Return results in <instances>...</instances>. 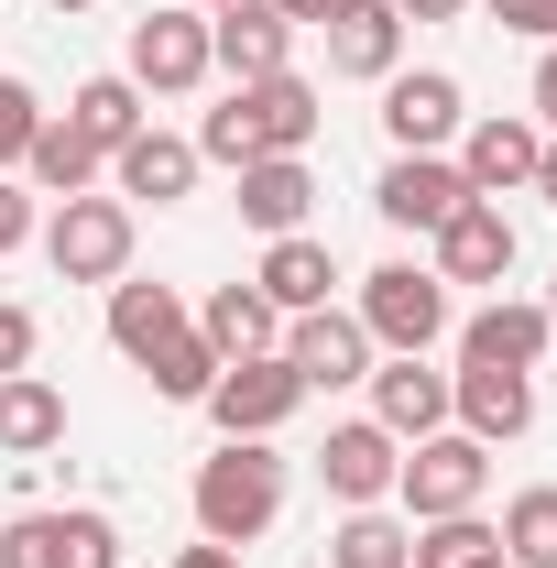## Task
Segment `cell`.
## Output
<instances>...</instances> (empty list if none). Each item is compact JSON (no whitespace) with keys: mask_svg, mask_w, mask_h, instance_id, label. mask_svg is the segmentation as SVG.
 Here are the masks:
<instances>
[{"mask_svg":"<svg viewBox=\"0 0 557 568\" xmlns=\"http://www.w3.org/2000/svg\"><path fill=\"white\" fill-rule=\"evenodd\" d=\"M459 568H514V558H503V536H492V547H470V558H459Z\"/></svg>","mask_w":557,"mask_h":568,"instance_id":"cell-40","label":"cell"},{"mask_svg":"<svg viewBox=\"0 0 557 568\" xmlns=\"http://www.w3.org/2000/svg\"><path fill=\"white\" fill-rule=\"evenodd\" d=\"M426 274H437V284H503V274H514V219H503V197H470V209L448 219Z\"/></svg>","mask_w":557,"mask_h":568,"instance_id":"cell-17","label":"cell"},{"mask_svg":"<svg viewBox=\"0 0 557 568\" xmlns=\"http://www.w3.org/2000/svg\"><path fill=\"white\" fill-rule=\"evenodd\" d=\"M110 175H121V197H153V209H175V197L198 186V142H186V132H153V121H142V132L110 153Z\"/></svg>","mask_w":557,"mask_h":568,"instance_id":"cell-20","label":"cell"},{"mask_svg":"<svg viewBox=\"0 0 557 568\" xmlns=\"http://www.w3.org/2000/svg\"><path fill=\"white\" fill-rule=\"evenodd\" d=\"M547 328H557V284H547Z\"/></svg>","mask_w":557,"mask_h":568,"instance_id":"cell-43","label":"cell"},{"mask_svg":"<svg viewBox=\"0 0 557 568\" xmlns=\"http://www.w3.org/2000/svg\"><path fill=\"white\" fill-rule=\"evenodd\" d=\"M536 132L557 142V44H547V67H536Z\"/></svg>","mask_w":557,"mask_h":568,"instance_id":"cell-36","label":"cell"},{"mask_svg":"<svg viewBox=\"0 0 557 568\" xmlns=\"http://www.w3.org/2000/svg\"><path fill=\"white\" fill-rule=\"evenodd\" d=\"M328 67L383 88V77L405 67V11H394V0H361V11H340V22H328Z\"/></svg>","mask_w":557,"mask_h":568,"instance_id":"cell-23","label":"cell"},{"mask_svg":"<svg viewBox=\"0 0 557 568\" xmlns=\"http://www.w3.org/2000/svg\"><path fill=\"white\" fill-rule=\"evenodd\" d=\"M67 121L99 142V153H121V142L142 132V88H132V77H88V88L67 99Z\"/></svg>","mask_w":557,"mask_h":568,"instance_id":"cell-28","label":"cell"},{"mask_svg":"<svg viewBox=\"0 0 557 568\" xmlns=\"http://www.w3.org/2000/svg\"><path fill=\"white\" fill-rule=\"evenodd\" d=\"M33 132H44V99H33L22 77H0V175H22V153H33Z\"/></svg>","mask_w":557,"mask_h":568,"instance_id":"cell-31","label":"cell"},{"mask_svg":"<svg viewBox=\"0 0 557 568\" xmlns=\"http://www.w3.org/2000/svg\"><path fill=\"white\" fill-rule=\"evenodd\" d=\"M492 22H503V33H547L557 44V0H482Z\"/></svg>","mask_w":557,"mask_h":568,"instance_id":"cell-34","label":"cell"},{"mask_svg":"<svg viewBox=\"0 0 557 568\" xmlns=\"http://www.w3.org/2000/svg\"><path fill=\"white\" fill-rule=\"evenodd\" d=\"M394 11H405V22H459L470 0H394Z\"/></svg>","mask_w":557,"mask_h":568,"instance_id":"cell-37","label":"cell"},{"mask_svg":"<svg viewBox=\"0 0 557 568\" xmlns=\"http://www.w3.org/2000/svg\"><path fill=\"white\" fill-rule=\"evenodd\" d=\"M0 568H121V525L88 514V503L11 514V525H0Z\"/></svg>","mask_w":557,"mask_h":568,"instance_id":"cell-6","label":"cell"},{"mask_svg":"<svg viewBox=\"0 0 557 568\" xmlns=\"http://www.w3.org/2000/svg\"><path fill=\"white\" fill-rule=\"evenodd\" d=\"M284 361H295V383L306 394H340V383H372V328L350 317V306H306V317H284Z\"/></svg>","mask_w":557,"mask_h":568,"instance_id":"cell-9","label":"cell"},{"mask_svg":"<svg viewBox=\"0 0 557 568\" xmlns=\"http://www.w3.org/2000/svg\"><path fill=\"white\" fill-rule=\"evenodd\" d=\"M492 493V448L470 426H437L405 448V470H394V503H405V525H437V514H482Z\"/></svg>","mask_w":557,"mask_h":568,"instance_id":"cell-3","label":"cell"},{"mask_svg":"<svg viewBox=\"0 0 557 568\" xmlns=\"http://www.w3.org/2000/svg\"><path fill=\"white\" fill-rule=\"evenodd\" d=\"M295 405H306V383H295V361H284V351L219 361V383H209V426H219V437H274Z\"/></svg>","mask_w":557,"mask_h":568,"instance_id":"cell-8","label":"cell"},{"mask_svg":"<svg viewBox=\"0 0 557 568\" xmlns=\"http://www.w3.org/2000/svg\"><path fill=\"white\" fill-rule=\"evenodd\" d=\"M263 295H274L284 317H306V306H328V284H340V263H328V241H317V230H284L274 252H263Z\"/></svg>","mask_w":557,"mask_h":568,"instance_id":"cell-25","label":"cell"},{"mask_svg":"<svg viewBox=\"0 0 557 568\" xmlns=\"http://www.w3.org/2000/svg\"><path fill=\"white\" fill-rule=\"evenodd\" d=\"M557 351L547 306H525V295H492L482 317L459 328V372H536V361Z\"/></svg>","mask_w":557,"mask_h":568,"instance_id":"cell-14","label":"cell"},{"mask_svg":"<svg viewBox=\"0 0 557 568\" xmlns=\"http://www.w3.org/2000/svg\"><path fill=\"white\" fill-rule=\"evenodd\" d=\"M306 209H317V175H306V153H263V164H241V219H252L263 241L306 230Z\"/></svg>","mask_w":557,"mask_h":568,"instance_id":"cell-21","label":"cell"},{"mask_svg":"<svg viewBox=\"0 0 557 568\" xmlns=\"http://www.w3.org/2000/svg\"><path fill=\"white\" fill-rule=\"evenodd\" d=\"M492 536H503V558H514V568H557V481H536V493H514Z\"/></svg>","mask_w":557,"mask_h":568,"instance_id":"cell-29","label":"cell"},{"mask_svg":"<svg viewBox=\"0 0 557 568\" xmlns=\"http://www.w3.org/2000/svg\"><path fill=\"white\" fill-rule=\"evenodd\" d=\"M372 426H394L405 448L448 426V372H426V351H383L372 361Z\"/></svg>","mask_w":557,"mask_h":568,"instance_id":"cell-15","label":"cell"},{"mask_svg":"<svg viewBox=\"0 0 557 568\" xmlns=\"http://www.w3.org/2000/svg\"><path fill=\"white\" fill-rule=\"evenodd\" d=\"M209 67L230 77V88L284 77V67H295V22H284L274 0H230V11H209Z\"/></svg>","mask_w":557,"mask_h":568,"instance_id":"cell-11","label":"cell"},{"mask_svg":"<svg viewBox=\"0 0 557 568\" xmlns=\"http://www.w3.org/2000/svg\"><path fill=\"white\" fill-rule=\"evenodd\" d=\"M22 241H33V186L0 175V252H22Z\"/></svg>","mask_w":557,"mask_h":568,"instance_id":"cell-33","label":"cell"},{"mask_svg":"<svg viewBox=\"0 0 557 568\" xmlns=\"http://www.w3.org/2000/svg\"><path fill=\"white\" fill-rule=\"evenodd\" d=\"M372 209L394 219V230H426V241H437L448 219L470 209V186H459V164H448V153H394V164H383V186H372Z\"/></svg>","mask_w":557,"mask_h":568,"instance_id":"cell-12","label":"cell"},{"mask_svg":"<svg viewBox=\"0 0 557 568\" xmlns=\"http://www.w3.org/2000/svg\"><path fill=\"white\" fill-rule=\"evenodd\" d=\"M284 22H295V33H306V22H317V33H328V22H340V11H361V0H274Z\"/></svg>","mask_w":557,"mask_h":568,"instance_id":"cell-35","label":"cell"},{"mask_svg":"<svg viewBox=\"0 0 557 568\" xmlns=\"http://www.w3.org/2000/svg\"><path fill=\"white\" fill-rule=\"evenodd\" d=\"M317 142V88L284 67V77H252V88H230L209 121H198V164H263V153H306Z\"/></svg>","mask_w":557,"mask_h":568,"instance_id":"cell-1","label":"cell"},{"mask_svg":"<svg viewBox=\"0 0 557 568\" xmlns=\"http://www.w3.org/2000/svg\"><path fill=\"white\" fill-rule=\"evenodd\" d=\"M175 568H241V547H186Z\"/></svg>","mask_w":557,"mask_h":568,"instance_id":"cell-38","label":"cell"},{"mask_svg":"<svg viewBox=\"0 0 557 568\" xmlns=\"http://www.w3.org/2000/svg\"><path fill=\"white\" fill-rule=\"evenodd\" d=\"M186 11H230V0H186Z\"/></svg>","mask_w":557,"mask_h":568,"instance_id":"cell-41","label":"cell"},{"mask_svg":"<svg viewBox=\"0 0 557 568\" xmlns=\"http://www.w3.org/2000/svg\"><path fill=\"white\" fill-rule=\"evenodd\" d=\"M536 197H547V209H557V142H547V153H536Z\"/></svg>","mask_w":557,"mask_h":568,"instance_id":"cell-39","label":"cell"},{"mask_svg":"<svg viewBox=\"0 0 557 568\" xmlns=\"http://www.w3.org/2000/svg\"><path fill=\"white\" fill-rule=\"evenodd\" d=\"M284 514V459L263 437H219V459L198 470V536L209 547H252Z\"/></svg>","mask_w":557,"mask_h":568,"instance_id":"cell-2","label":"cell"},{"mask_svg":"<svg viewBox=\"0 0 557 568\" xmlns=\"http://www.w3.org/2000/svg\"><path fill=\"white\" fill-rule=\"evenodd\" d=\"M44 263H55V284H121L132 274V197H55V219H44Z\"/></svg>","mask_w":557,"mask_h":568,"instance_id":"cell-4","label":"cell"},{"mask_svg":"<svg viewBox=\"0 0 557 568\" xmlns=\"http://www.w3.org/2000/svg\"><path fill=\"white\" fill-rule=\"evenodd\" d=\"M99 164H110V153L77 132V121H44L33 153H22V186H33V197H88V186H99Z\"/></svg>","mask_w":557,"mask_h":568,"instance_id":"cell-26","label":"cell"},{"mask_svg":"<svg viewBox=\"0 0 557 568\" xmlns=\"http://www.w3.org/2000/svg\"><path fill=\"white\" fill-rule=\"evenodd\" d=\"M536 153H547L536 121H459V186L470 197H514V186H536Z\"/></svg>","mask_w":557,"mask_h":568,"instance_id":"cell-16","label":"cell"},{"mask_svg":"<svg viewBox=\"0 0 557 568\" xmlns=\"http://www.w3.org/2000/svg\"><path fill=\"white\" fill-rule=\"evenodd\" d=\"M11 372H33V306L0 295V383H11Z\"/></svg>","mask_w":557,"mask_h":568,"instance_id":"cell-32","label":"cell"},{"mask_svg":"<svg viewBox=\"0 0 557 568\" xmlns=\"http://www.w3.org/2000/svg\"><path fill=\"white\" fill-rule=\"evenodd\" d=\"M121 77H132L142 99H186L198 77H219L209 67V11H186V0H175V11H142L132 22V67Z\"/></svg>","mask_w":557,"mask_h":568,"instance_id":"cell-7","label":"cell"},{"mask_svg":"<svg viewBox=\"0 0 557 568\" xmlns=\"http://www.w3.org/2000/svg\"><path fill=\"white\" fill-rule=\"evenodd\" d=\"M44 448H67V394L44 372H11L0 383V459H44Z\"/></svg>","mask_w":557,"mask_h":568,"instance_id":"cell-24","label":"cell"},{"mask_svg":"<svg viewBox=\"0 0 557 568\" xmlns=\"http://www.w3.org/2000/svg\"><path fill=\"white\" fill-rule=\"evenodd\" d=\"M394 470H405V437H394V426H372V416L328 426V448H317V481H328V503H350V514L394 493Z\"/></svg>","mask_w":557,"mask_h":568,"instance_id":"cell-13","label":"cell"},{"mask_svg":"<svg viewBox=\"0 0 557 568\" xmlns=\"http://www.w3.org/2000/svg\"><path fill=\"white\" fill-rule=\"evenodd\" d=\"M164 339H186V295L121 274V284H110V351H121V361H153Z\"/></svg>","mask_w":557,"mask_h":568,"instance_id":"cell-22","label":"cell"},{"mask_svg":"<svg viewBox=\"0 0 557 568\" xmlns=\"http://www.w3.org/2000/svg\"><path fill=\"white\" fill-rule=\"evenodd\" d=\"M142 372H153V394H164V405H209V383H219V351L198 339V317H186V339H164V351L142 361Z\"/></svg>","mask_w":557,"mask_h":568,"instance_id":"cell-30","label":"cell"},{"mask_svg":"<svg viewBox=\"0 0 557 568\" xmlns=\"http://www.w3.org/2000/svg\"><path fill=\"white\" fill-rule=\"evenodd\" d=\"M198 339H209L219 361H263V351H284V306L263 284H219L209 306H198Z\"/></svg>","mask_w":557,"mask_h":568,"instance_id":"cell-19","label":"cell"},{"mask_svg":"<svg viewBox=\"0 0 557 568\" xmlns=\"http://www.w3.org/2000/svg\"><path fill=\"white\" fill-rule=\"evenodd\" d=\"M350 317L372 328V351H437L448 339V284L426 274V263H383V274H361V306Z\"/></svg>","mask_w":557,"mask_h":568,"instance_id":"cell-5","label":"cell"},{"mask_svg":"<svg viewBox=\"0 0 557 568\" xmlns=\"http://www.w3.org/2000/svg\"><path fill=\"white\" fill-rule=\"evenodd\" d=\"M44 11H88V0H44Z\"/></svg>","mask_w":557,"mask_h":568,"instance_id":"cell-42","label":"cell"},{"mask_svg":"<svg viewBox=\"0 0 557 568\" xmlns=\"http://www.w3.org/2000/svg\"><path fill=\"white\" fill-rule=\"evenodd\" d=\"M448 416L470 426L482 448L525 437V426H536V372H448Z\"/></svg>","mask_w":557,"mask_h":568,"instance_id":"cell-18","label":"cell"},{"mask_svg":"<svg viewBox=\"0 0 557 568\" xmlns=\"http://www.w3.org/2000/svg\"><path fill=\"white\" fill-rule=\"evenodd\" d=\"M459 121H470V99H459L448 67H394L383 77V132H394V153H437V142H459Z\"/></svg>","mask_w":557,"mask_h":568,"instance_id":"cell-10","label":"cell"},{"mask_svg":"<svg viewBox=\"0 0 557 568\" xmlns=\"http://www.w3.org/2000/svg\"><path fill=\"white\" fill-rule=\"evenodd\" d=\"M405 547H416V525L383 514V503H361V514H340V536H328V568H405Z\"/></svg>","mask_w":557,"mask_h":568,"instance_id":"cell-27","label":"cell"}]
</instances>
